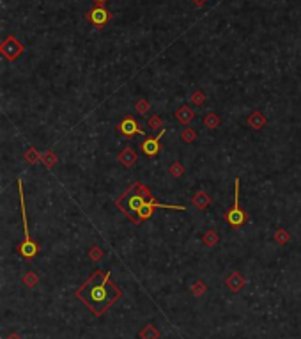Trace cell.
I'll use <instances>...</instances> for the list:
<instances>
[{
    "label": "cell",
    "instance_id": "6da1fadb",
    "mask_svg": "<svg viewBox=\"0 0 301 339\" xmlns=\"http://www.w3.org/2000/svg\"><path fill=\"white\" fill-rule=\"evenodd\" d=\"M122 297L121 288L113 284L112 272L94 270L76 290V299L94 316L105 315L117 300Z\"/></svg>",
    "mask_w": 301,
    "mask_h": 339
},
{
    "label": "cell",
    "instance_id": "7a4b0ae2",
    "mask_svg": "<svg viewBox=\"0 0 301 339\" xmlns=\"http://www.w3.org/2000/svg\"><path fill=\"white\" fill-rule=\"evenodd\" d=\"M152 197L154 196L149 192L147 185H144L142 181H135L132 187L128 188V190L117 199L115 206L119 208L133 224H136V213H138V210H140L149 199H152Z\"/></svg>",
    "mask_w": 301,
    "mask_h": 339
},
{
    "label": "cell",
    "instance_id": "3957f363",
    "mask_svg": "<svg viewBox=\"0 0 301 339\" xmlns=\"http://www.w3.org/2000/svg\"><path fill=\"white\" fill-rule=\"evenodd\" d=\"M18 185V196H19V208H21V222H23V233H25V238L21 243H18L16 247V252H18L23 259L30 261L34 259L36 256L39 252V245L32 240V236L29 235V222H27V210H25V197H23V185H21V179L16 181Z\"/></svg>",
    "mask_w": 301,
    "mask_h": 339
},
{
    "label": "cell",
    "instance_id": "277c9868",
    "mask_svg": "<svg viewBox=\"0 0 301 339\" xmlns=\"http://www.w3.org/2000/svg\"><path fill=\"white\" fill-rule=\"evenodd\" d=\"M239 187H241V181H239V178H236V181H234V204L224 215V220L230 226V229H239L248 222V213L239 206Z\"/></svg>",
    "mask_w": 301,
    "mask_h": 339
},
{
    "label": "cell",
    "instance_id": "5b68a950",
    "mask_svg": "<svg viewBox=\"0 0 301 339\" xmlns=\"http://www.w3.org/2000/svg\"><path fill=\"white\" fill-rule=\"evenodd\" d=\"M0 52L7 60H15L25 52V44L19 40H16L15 36H7L4 43L0 44Z\"/></svg>",
    "mask_w": 301,
    "mask_h": 339
},
{
    "label": "cell",
    "instance_id": "8992f818",
    "mask_svg": "<svg viewBox=\"0 0 301 339\" xmlns=\"http://www.w3.org/2000/svg\"><path fill=\"white\" fill-rule=\"evenodd\" d=\"M85 18H87V20L91 21L94 27H97V29H103L108 21L112 20V15H110V11L107 9V5H94L93 9L87 11Z\"/></svg>",
    "mask_w": 301,
    "mask_h": 339
},
{
    "label": "cell",
    "instance_id": "52a82bcc",
    "mask_svg": "<svg viewBox=\"0 0 301 339\" xmlns=\"http://www.w3.org/2000/svg\"><path fill=\"white\" fill-rule=\"evenodd\" d=\"M163 133H165V130L158 132L156 137H146V140L140 142V146H138L142 155H146L149 158L158 157V153L161 151V137H163Z\"/></svg>",
    "mask_w": 301,
    "mask_h": 339
},
{
    "label": "cell",
    "instance_id": "ba28073f",
    "mask_svg": "<svg viewBox=\"0 0 301 339\" xmlns=\"http://www.w3.org/2000/svg\"><path fill=\"white\" fill-rule=\"evenodd\" d=\"M117 132L128 139L135 137V135H142V137H144V132H142L140 124L136 123V119L133 118V116H128V118L122 119L121 123L117 124Z\"/></svg>",
    "mask_w": 301,
    "mask_h": 339
},
{
    "label": "cell",
    "instance_id": "9c48e42d",
    "mask_svg": "<svg viewBox=\"0 0 301 339\" xmlns=\"http://www.w3.org/2000/svg\"><path fill=\"white\" fill-rule=\"evenodd\" d=\"M174 116H175V119L183 124V126H188V124L195 119V110L189 107V105H181V107L175 110Z\"/></svg>",
    "mask_w": 301,
    "mask_h": 339
},
{
    "label": "cell",
    "instance_id": "30bf717a",
    "mask_svg": "<svg viewBox=\"0 0 301 339\" xmlns=\"http://www.w3.org/2000/svg\"><path fill=\"white\" fill-rule=\"evenodd\" d=\"M136 158H138V157H136L135 149L130 148V146H128V148H124L121 153H119V155H117V160H119L124 167H133V165H135V162H136Z\"/></svg>",
    "mask_w": 301,
    "mask_h": 339
},
{
    "label": "cell",
    "instance_id": "8fae6325",
    "mask_svg": "<svg viewBox=\"0 0 301 339\" xmlns=\"http://www.w3.org/2000/svg\"><path fill=\"white\" fill-rule=\"evenodd\" d=\"M266 123H267L266 116H264L263 112H259V110L252 112L250 116H248V119H246V124L252 128V130H261V128L266 126Z\"/></svg>",
    "mask_w": 301,
    "mask_h": 339
},
{
    "label": "cell",
    "instance_id": "7c38bea8",
    "mask_svg": "<svg viewBox=\"0 0 301 339\" xmlns=\"http://www.w3.org/2000/svg\"><path fill=\"white\" fill-rule=\"evenodd\" d=\"M191 202H193V206H195V208H199V210H202V212H204L206 208H207L209 204H211V196H209L207 192L199 190V192H197V194L193 196Z\"/></svg>",
    "mask_w": 301,
    "mask_h": 339
},
{
    "label": "cell",
    "instance_id": "4fadbf2b",
    "mask_svg": "<svg viewBox=\"0 0 301 339\" xmlns=\"http://www.w3.org/2000/svg\"><path fill=\"white\" fill-rule=\"evenodd\" d=\"M227 286L230 288L232 291H239L241 288L245 286V279H243V276L239 274V272H232L230 276H228V279H227Z\"/></svg>",
    "mask_w": 301,
    "mask_h": 339
},
{
    "label": "cell",
    "instance_id": "5bb4252c",
    "mask_svg": "<svg viewBox=\"0 0 301 339\" xmlns=\"http://www.w3.org/2000/svg\"><path fill=\"white\" fill-rule=\"evenodd\" d=\"M41 162H43V165L46 169H54L55 165H57L58 158H57V155L52 151V149H48V151L43 153V157H41Z\"/></svg>",
    "mask_w": 301,
    "mask_h": 339
},
{
    "label": "cell",
    "instance_id": "9a60e30c",
    "mask_svg": "<svg viewBox=\"0 0 301 339\" xmlns=\"http://www.w3.org/2000/svg\"><path fill=\"white\" fill-rule=\"evenodd\" d=\"M202 241H204L206 247H216L220 241V236L214 229H209V231H206L204 236H202Z\"/></svg>",
    "mask_w": 301,
    "mask_h": 339
},
{
    "label": "cell",
    "instance_id": "2e32d148",
    "mask_svg": "<svg viewBox=\"0 0 301 339\" xmlns=\"http://www.w3.org/2000/svg\"><path fill=\"white\" fill-rule=\"evenodd\" d=\"M204 124H206V128H209V130H214V128H218L220 124H222V119H220L218 114L209 112V114H206Z\"/></svg>",
    "mask_w": 301,
    "mask_h": 339
},
{
    "label": "cell",
    "instance_id": "e0dca14e",
    "mask_svg": "<svg viewBox=\"0 0 301 339\" xmlns=\"http://www.w3.org/2000/svg\"><path fill=\"white\" fill-rule=\"evenodd\" d=\"M206 93L204 91H200V89H197V91H193L191 93V96H189V101L195 105V107H202V105L206 103Z\"/></svg>",
    "mask_w": 301,
    "mask_h": 339
},
{
    "label": "cell",
    "instance_id": "ac0fdd59",
    "mask_svg": "<svg viewBox=\"0 0 301 339\" xmlns=\"http://www.w3.org/2000/svg\"><path fill=\"white\" fill-rule=\"evenodd\" d=\"M147 126L150 128V130H158V132H161V130H165V124H163V119L160 118V116H150L149 119H147Z\"/></svg>",
    "mask_w": 301,
    "mask_h": 339
},
{
    "label": "cell",
    "instance_id": "d6986e66",
    "mask_svg": "<svg viewBox=\"0 0 301 339\" xmlns=\"http://www.w3.org/2000/svg\"><path fill=\"white\" fill-rule=\"evenodd\" d=\"M41 157H43V153H39L36 148H29L27 151H25V160H27L29 163H32V165L38 163L39 160H41Z\"/></svg>",
    "mask_w": 301,
    "mask_h": 339
},
{
    "label": "cell",
    "instance_id": "ffe728a7",
    "mask_svg": "<svg viewBox=\"0 0 301 339\" xmlns=\"http://www.w3.org/2000/svg\"><path fill=\"white\" fill-rule=\"evenodd\" d=\"M275 241H277V243H280V245H285V243H289V241H291V235H289V231H287V229L280 227V229L275 233Z\"/></svg>",
    "mask_w": 301,
    "mask_h": 339
},
{
    "label": "cell",
    "instance_id": "44dd1931",
    "mask_svg": "<svg viewBox=\"0 0 301 339\" xmlns=\"http://www.w3.org/2000/svg\"><path fill=\"white\" fill-rule=\"evenodd\" d=\"M195 139H197V132H195L193 128H185L183 132H181V140L186 144H191L195 142Z\"/></svg>",
    "mask_w": 301,
    "mask_h": 339
},
{
    "label": "cell",
    "instance_id": "7402d4cb",
    "mask_svg": "<svg viewBox=\"0 0 301 339\" xmlns=\"http://www.w3.org/2000/svg\"><path fill=\"white\" fill-rule=\"evenodd\" d=\"M140 338L142 339H158V338H160V332H158L152 325H147L146 329L140 332Z\"/></svg>",
    "mask_w": 301,
    "mask_h": 339
},
{
    "label": "cell",
    "instance_id": "603a6c76",
    "mask_svg": "<svg viewBox=\"0 0 301 339\" xmlns=\"http://www.w3.org/2000/svg\"><path fill=\"white\" fill-rule=\"evenodd\" d=\"M169 171H170V176H172V178H181L183 174H185L186 169H185V165H183L181 162H174L172 165H170Z\"/></svg>",
    "mask_w": 301,
    "mask_h": 339
},
{
    "label": "cell",
    "instance_id": "cb8c5ba5",
    "mask_svg": "<svg viewBox=\"0 0 301 339\" xmlns=\"http://www.w3.org/2000/svg\"><path fill=\"white\" fill-rule=\"evenodd\" d=\"M135 108H136V112H138V114H147V112H149V108H150V103L147 101L146 98H142V100H138V101H136Z\"/></svg>",
    "mask_w": 301,
    "mask_h": 339
},
{
    "label": "cell",
    "instance_id": "d4e9b609",
    "mask_svg": "<svg viewBox=\"0 0 301 339\" xmlns=\"http://www.w3.org/2000/svg\"><path fill=\"white\" fill-rule=\"evenodd\" d=\"M103 254H105V252H103V249H99L97 245H94L93 249L89 251V256H91V259H93V261H99L103 258Z\"/></svg>",
    "mask_w": 301,
    "mask_h": 339
},
{
    "label": "cell",
    "instance_id": "484cf974",
    "mask_svg": "<svg viewBox=\"0 0 301 339\" xmlns=\"http://www.w3.org/2000/svg\"><path fill=\"white\" fill-rule=\"evenodd\" d=\"M23 282L29 286V288H32V286H36V282H38V276H36V274H32V272H29V274L23 277Z\"/></svg>",
    "mask_w": 301,
    "mask_h": 339
},
{
    "label": "cell",
    "instance_id": "4316f807",
    "mask_svg": "<svg viewBox=\"0 0 301 339\" xmlns=\"http://www.w3.org/2000/svg\"><path fill=\"white\" fill-rule=\"evenodd\" d=\"M195 284H197V286H195V293H202V291H204V286H202V282H195Z\"/></svg>",
    "mask_w": 301,
    "mask_h": 339
},
{
    "label": "cell",
    "instance_id": "83f0119b",
    "mask_svg": "<svg viewBox=\"0 0 301 339\" xmlns=\"http://www.w3.org/2000/svg\"><path fill=\"white\" fill-rule=\"evenodd\" d=\"M193 4L197 5V7H202V5L207 4V0H193Z\"/></svg>",
    "mask_w": 301,
    "mask_h": 339
},
{
    "label": "cell",
    "instance_id": "f1b7e54d",
    "mask_svg": "<svg viewBox=\"0 0 301 339\" xmlns=\"http://www.w3.org/2000/svg\"><path fill=\"white\" fill-rule=\"evenodd\" d=\"M93 2H94L96 5H105V4L108 2V0H93Z\"/></svg>",
    "mask_w": 301,
    "mask_h": 339
},
{
    "label": "cell",
    "instance_id": "f546056e",
    "mask_svg": "<svg viewBox=\"0 0 301 339\" xmlns=\"http://www.w3.org/2000/svg\"><path fill=\"white\" fill-rule=\"evenodd\" d=\"M9 339H19V338H18V336H16V334H15V336H11V338H9Z\"/></svg>",
    "mask_w": 301,
    "mask_h": 339
}]
</instances>
